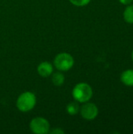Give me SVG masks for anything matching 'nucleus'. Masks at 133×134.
<instances>
[{
	"instance_id": "nucleus-1",
	"label": "nucleus",
	"mask_w": 133,
	"mask_h": 134,
	"mask_svg": "<svg viewBox=\"0 0 133 134\" xmlns=\"http://www.w3.org/2000/svg\"><path fill=\"white\" fill-rule=\"evenodd\" d=\"M72 96L77 102H88L92 97V89L89 84L85 82H80L74 87L72 90Z\"/></svg>"
},
{
	"instance_id": "nucleus-2",
	"label": "nucleus",
	"mask_w": 133,
	"mask_h": 134,
	"mask_svg": "<svg viewBox=\"0 0 133 134\" xmlns=\"http://www.w3.org/2000/svg\"><path fill=\"white\" fill-rule=\"evenodd\" d=\"M36 104V97L31 92L21 93L16 100V107L22 112L31 111Z\"/></svg>"
},
{
	"instance_id": "nucleus-3",
	"label": "nucleus",
	"mask_w": 133,
	"mask_h": 134,
	"mask_svg": "<svg viewBox=\"0 0 133 134\" xmlns=\"http://www.w3.org/2000/svg\"><path fill=\"white\" fill-rule=\"evenodd\" d=\"M53 64L58 71H67L74 66V60L71 54L67 53H60L56 56Z\"/></svg>"
},
{
	"instance_id": "nucleus-4",
	"label": "nucleus",
	"mask_w": 133,
	"mask_h": 134,
	"mask_svg": "<svg viewBox=\"0 0 133 134\" xmlns=\"http://www.w3.org/2000/svg\"><path fill=\"white\" fill-rule=\"evenodd\" d=\"M30 130L32 133L36 134H46L50 131V125L44 118L36 117L30 122Z\"/></svg>"
},
{
	"instance_id": "nucleus-5",
	"label": "nucleus",
	"mask_w": 133,
	"mask_h": 134,
	"mask_svg": "<svg viewBox=\"0 0 133 134\" xmlns=\"http://www.w3.org/2000/svg\"><path fill=\"white\" fill-rule=\"evenodd\" d=\"M81 115L83 119L86 120H92L98 115L99 111L96 104L92 103H84V104L80 108L79 110Z\"/></svg>"
},
{
	"instance_id": "nucleus-6",
	"label": "nucleus",
	"mask_w": 133,
	"mask_h": 134,
	"mask_svg": "<svg viewBox=\"0 0 133 134\" xmlns=\"http://www.w3.org/2000/svg\"><path fill=\"white\" fill-rule=\"evenodd\" d=\"M37 71L40 76L46 78V77L50 76L53 74V67L51 63H49L48 61H44V62H42L38 66Z\"/></svg>"
},
{
	"instance_id": "nucleus-7",
	"label": "nucleus",
	"mask_w": 133,
	"mask_h": 134,
	"mask_svg": "<svg viewBox=\"0 0 133 134\" xmlns=\"http://www.w3.org/2000/svg\"><path fill=\"white\" fill-rule=\"evenodd\" d=\"M121 81L128 86H133V70H126L121 75Z\"/></svg>"
},
{
	"instance_id": "nucleus-8",
	"label": "nucleus",
	"mask_w": 133,
	"mask_h": 134,
	"mask_svg": "<svg viewBox=\"0 0 133 134\" xmlns=\"http://www.w3.org/2000/svg\"><path fill=\"white\" fill-rule=\"evenodd\" d=\"M64 80H65L64 75L60 71L54 73L53 75V76H52V82L56 86H62L63 84V82H64Z\"/></svg>"
},
{
	"instance_id": "nucleus-9",
	"label": "nucleus",
	"mask_w": 133,
	"mask_h": 134,
	"mask_svg": "<svg viewBox=\"0 0 133 134\" xmlns=\"http://www.w3.org/2000/svg\"><path fill=\"white\" fill-rule=\"evenodd\" d=\"M66 110H67V112L70 115H77L79 112L80 108H79L78 103H76V102H71V103H69L67 105Z\"/></svg>"
},
{
	"instance_id": "nucleus-10",
	"label": "nucleus",
	"mask_w": 133,
	"mask_h": 134,
	"mask_svg": "<svg viewBox=\"0 0 133 134\" xmlns=\"http://www.w3.org/2000/svg\"><path fill=\"white\" fill-rule=\"evenodd\" d=\"M124 19L127 23L133 24V5H129L124 12Z\"/></svg>"
},
{
	"instance_id": "nucleus-11",
	"label": "nucleus",
	"mask_w": 133,
	"mask_h": 134,
	"mask_svg": "<svg viewBox=\"0 0 133 134\" xmlns=\"http://www.w3.org/2000/svg\"><path fill=\"white\" fill-rule=\"evenodd\" d=\"M71 4L76 6H85L88 5L91 0H69Z\"/></svg>"
},
{
	"instance_id": "nucleus-12",
	"label": "nucleus",
	"mask_w": 133,
	"mask_h": 134,
	"mask_svg": "<svg viewBox=\"0 0 133 134\" xmlns=\"http://www.w3.org/2000/svg\"><path fill=\"white\" fill-rule=\"evenodd\" d=\"M49 133L53 134H63L64 133V131L60 129H54V130L49 131Z\"/></svg>"
},
{
	"instance_id": "nucleus-13",
	"label": "nucleus",
	"mask_w": 133,
	"mask_h": 134,
	"mask_svg": "<svg viewBox=\"0 0 133 134\" xmlns=\"http://www.w3.org/2000/svg\"><path fill=\"white\" fill-rule=\"evenodd\" d=\"M119 1H120L121 3H122L124 5H129V4L132 2L133 0H119Z\"/></svg>"
},
{
	"instance_id": "nucleus-14",
	"label": "nucleus",
	"mask_w": 133,
	"mask_h": 134,
	"mask_svg": "<svg viewBox=\"0 0 133 134\" xmlns=\"http://www.w3.org/2000/svg\"><path fill=\"white\" fill-rule=\"evenodd\" d=\"M132 61H133V51H132Z\"/></svg>"
}]
</instances>
